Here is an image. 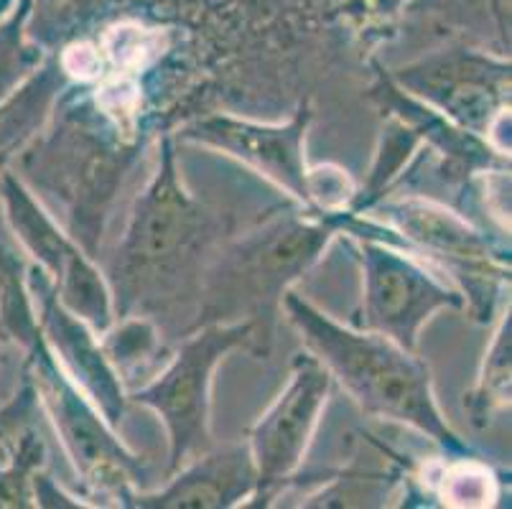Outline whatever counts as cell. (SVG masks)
<instances>
[{
  "mask_svg": "<svg viewBox=\"0 0 512 509\" xmlns=\"http://www.w3.org/2000/svg\"><path fill=\"white\" fill-rule=\"evenodd\" d=\"M281 303L306 352L327 367L362 413L413 428L454 454L467 451L441 413L434 377L416 349L400 347L375 331L339 324L299 293L286 291Z\"/></svg>",
  "mask_w": 512,
  "mask_h": 509,
  "instance_id": "6da1fadb",
  "label": "cell"
},
{
  "mask_svg": "<svg viewBox=\"0 0 512 509\" xmlns=\"http://www.w3.org/2000/svg\"><path fill=\"white\" fill-rule=\"evenodd\" d=\"M273 329L268 321H209L186 336L171 362L148 385L128 392V403L143 405L161 418L169 436V474L212 446L209 403L214 372L232 352L255 359L271 357Z\"/></svg>",
  "mask_w": 512,
  "mask_h": 509,
  "instance_id": "7a4b0ae2",
  "label": "cell"
},
{
  "mask_svg": "<svg viewBox=\"0 0 512 509\" xmlns=\"http://www.w3.org/2000/svg\"><path fill=\"white\" fill-rule=\"evenodd\" d=\"M337 232L352 240L362 268V303L357 329L390 336L400 347L416 349L421 326L436 311H464L459 288L426 268L411 250L390 240L377 219L360 212H329Z\"/></svg>",
  "mask_w": 512,
  "mask_h": 509,
  "instance_id": "3957f363",
  "label": "cell"
},
{
  "mask_svg": "<svg viewBox=\"0 0 512 509\" xmlns=\"http://www.w3.org/2000/svg\"><path fill=\"white\" fill-rule=\"evenodd\" d=\"M26 380L36 392V403L49 415L77 476L100 497L118 499L128 507L130 497L146 484L143 456L133 454L115 428L87 398L82 387L62 370L54 352L39 334L23 349Z\"/></svg>",
  "mask_w": 512,
  "mask_h": 509,
  "instance_id": "277c9868",
  "label": "cell"
},
{
  "mask_svg": "<svg viewBox=\"0 0 512 509\" xmlns=\"http://www.w3.org/2000/svg\"><path fill=\"white\" fill-rule=\"evenodd\" d=\"M339 235L329 214L309 212L268 224L242 240L214 275V286L204 306L209 321L260 319L268 321L271 303L281 301L293 280L301 278L332 237Z\"/></svg>",
  "mask_w": 512,
  "mask_h": 509,
  "instance_id": "5b68a950",
  "label": "cell"
},
{
  "mask_svg": "<svg viewBox=\"0 0 512 509\" xmlns=\"http://www.w3.org/2000/svg\"><path fill=\"white\" fill-rule=\"evenodd\" d=\"M375 212L390 240L439 265L459 283L464 308H469L479 321L490 319L497 293L510 278V255L497 250L495 242L472 227L462 214L431 199H380Z\"/></svg>",
  "mask_w": 512,
  "mask_h": 509,
  "instance_id": "8992f818",
  "label": "cell"
},
{
  "mask_svg": "<svg viewBox=\"0 0 512 509\" xmlns=\"http://www.w3.org/2000/svg\"><path fill=\"white\" fill-rule=\"evenodd\" d=\"M0 204L8 227L21 247L46 275L59 303L74 316L105 334L118 321L115 293L79 242L62 230L57 219L26 186L18 174L0 166Z\"/></svg>",
  "mask_w": 512,
  "mask_h": 509,
  "instance_id": "52a82bcc",
  "label": "cell"
},
{
  "mask_svg": "<svg viewBox=\"0 0 512 509\" xmlns=\"http://www.w3.org/2000/svg\"><path fill=\"white\" fill-rule=\"evenodd\" d=\"M332 385V375L314 354L301 352L293 357L286 387L260 415L248 438L250 459L258 474L255 507H268L301 469Z\"/></svg>",
  "mask_w": 512,
  "mask_h": 509,
  "instance_id": "ba28073f",
  "label": "cell"
},
{
  "mask_svg": "<svg viewBox=\"0 0 512 509\" xmlns=\"http://www.w3.org/2000/svg\"><path fill=\"white\" fill-rule=\"evenodd\" d=\"M204 227L207 217L179 181L174 143L171 138H164L156 176L138 199L118 252V293L123 291L118 316L120 308L125 311L136 296L138 280L176 263L179 252L189 250Z\"/></svg>",
  "mask_w": 512,
  "mask_h": 509,
  "instance_id": "9c48e42d",
  "label": "cell"
},
{
  "mask_svg": "<svg viewBox=\"0 0 512 509\" xmlns=\"http://www.w3.org/2000/svg\"><path fill=\"white\" fill-rule=\"evenodd\" d=\"M311 123L309 107H301L288 123L268 125L235 115H207L181 130V138L214 148L276 184L311 212V168L304 140Z\"/></svg>",
  "mask_w": 512,
  "mask_h": 509,
  "instance_id": "30bf717a",
  "label": "cell"
},
{
  "mask_svg": "<svg viewBox=\"0 0 512 509\" xmlns=\"http://www.w3.org/2000/svg\"><path fill=\"white\" fill-rule=\"evenodd\" d=\"M400 90L439 110L444 118L474 135H492L505 118L510 64L477 54H446L400 69L393 77Z\"/></svg>",
  "mask_w": 512,
  "mask_h": 509,
  "instance_id": "8fae6325",
  "label": "cell"
},
{
  "mask_svg": "<svg viewBox=\"0 0 512 509\" xmlns=\"http://www.w3.org/2000/svg\"><path fill=\"white\" fill-rule=\"evenodd\" d=\"M26 275H29L41 334H44L49 349L62 364V370L82 387V392L105 415L107 423L118 428L125 408H128V390H125L123 377L118 375L102 349L100 334L59 303L51 283L36 265L26 270Z\"/></svg>",
  "mask_w": 512,
  "mask_h": 509,
  "instance_id": "7c38bea8",
  "label": "cell"
},
{
  "mask_svg": "<svg viewBox=\"0 0 512 509\" xmlns=\"http://www.w3.org/2000/svg\"><path fill=\"white\" fill-rule=\"evenodd\" d=\"M258 474L250 459L248 443H235L220 451H204L169 474V484L158 492L130 497L128 507L164 509H227L253 499Z\"/></svg>",
  "mask_w": 512,
  "mask_h": 509,
  "instance_id": "4fadbf2b",
  "label": "cell"
},
{
  "mask_svg": "<svg viewBox=\"0 0 512 509\" xmlns=\"http://www.w3.org/2000/svg\"><path fill=\"white\" fill-rule=\"evenodd\" d=\"M44 443L31 423L0 441V507H36Z\"/></svg>",
  "mask_w": 512,
  "mask_h": 509,
  "instance_id": "5bb4252c",
  "label": "cell"
},
{
  "mask_svg": "<svg viewBox=\"0 0 512 509\" xmlns=\"http://www.w3.org/2000/svg\"><path fill=\"white\" fill-rule=\"evenodd\" d=\"M26 265L11 247L0 245V339L26 349L41 334Z\"/></svg>",
  "mask_w": 512,
  "mask_h": 509,
  "instance_id": "9a60e30c",
  "label": "cell"
},
{
  "mask_svg": "<svg viewBox=\"0 0 512 509\" xmlns=\"http://www.w3.org/2000/svg\"><path fill=\"white\" fill-rule=\"evenodd\" d=\"M26 18L29 0L0 16V105L39 72L41 51L26 41Z\"/></svg>",
  "mask_w": 512,
  "mask_h": 509,
  "instance_id": "2e32d148",
  "label": "cell"
},
{
  "mask_svg": "<svg viewBox=\"0 0 512 509\" xmlns=\"http://www.w3.org/2000/svg\"><path fill=\"white\" fill-rule=\"evenodd\" d=\"M510 403V314L502 319L492 347L484 359V372L477 390L469 398V413L474 426H487L495 408Z\"/></svg>",
  "mask_w": 512,
  "mask_h": 509,
  "instance_id": "e0dca14e",
  "label": "cell"
},
{
  "mask_svg": "<svg viewBox=\"0 0 512 509\" xmlns=\"http://www.w3.org/2000/svg\"><path fill=\"white\" fill-rule=\"evenodd\" d=\"M36 408H39V403H36L34 387H31L29 380H23L21 390L13 395L11 403H6L3 408H0V441H3L6 436H11L16 428L31 423Z\"/></svg>",
  "mask_w": 512,
  "mask_h": 509,
  "instance_id": "ac0fdd59",
  "label": "cell"
}]
</instances>
